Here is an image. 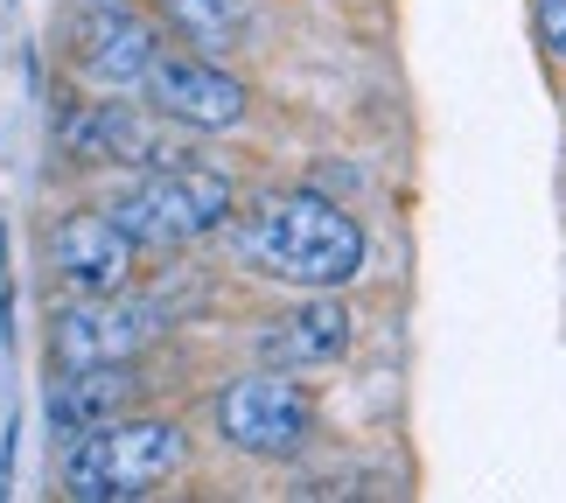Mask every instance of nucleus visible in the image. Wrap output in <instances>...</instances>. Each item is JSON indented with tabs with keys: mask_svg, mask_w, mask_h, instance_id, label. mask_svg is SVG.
<instances>
[{
	"mask_svg": "<svg viewBox=\"0 0 566 503\" xmlns=\"http://www.w3.org/2000/svg\"><path fill=\"white\" fill-rule=\"evenodd\" d=\"M532 8H538V42L566 63V0H532Z\"/></svg>",
	"mask_w": 566,
	"mask_h": 503,
	"instance_id": "nucleus-13",
	"label": "nucleus"
},
{
	"mask_svg": "<svg viewBox=\"0 0 566 503\" xmlns=\"http://www.w3.org/2000/svg\"><path fill=\"white\" fill-rule=\"evenodd\" d=\"M176 469H182V427L105 420V427H84L71 441V454H63V490L77 503H113V496H147Z\"/></svg>",
	"mask_w": 566,
	"mask_h": 503,
	"instance_id": "nucleus-2",
	"label": "nucleus"
},
{
	"mask_svg": "<svg viewBox=\"0 0 566 503\" xmlns=\"http://www.w3.org/2000/svg\"><path fill=\"white\" fill-rule=\"evenodd\" d=\"M50 266L77 294H113L134 273V238L113 224V210H71L50 231Z\"/></svg>",
	"mask_w": 566,
	"mask_h": 503,
	"instance_id": "nucleus-7",
	"label": "nucleus"
},
{
	"mask_svg": "<svg viewBox=\"0 0 566 503\" xmlns=\"http://www.w3.org/2000/svg\"><path fill=\"white\" fill-rule=\"evenodd\" d=\"M63 147H71L77 161H134V168L176 161V147L155 134V119H147L140 105H119V98H98V105H84V113L63 119Z\"/></svg>",
	"mask_w": 566,
	"mask_h": 503,
	"instance_id": "nucleus-8",
	"label": "nucleus"
},
{
	"mask_svg": "<svg viewBox=\"0 0 566 503\" xmlns=\"http://www.w3.org/2000/svg\"><path fill=\"white\" fill-rule=\"evenodd\" d=\"M224 217H231V182L217 168H189V161L155 168L147 182H134L113 203V224L134 245H196Z\"/></svg>",
	"mask_w": 566,
	"mask_h": 503,
	"instance_id": "nucleus-3",
	"label": "nucleus"
},
{
	"mask_svg": "<svg viewBox=\"0 0 566 503\" xmlns=\"http://www.w3.org/2000/svg\"><path fill=\"white\" fill-rule=\"evenodd\" d=\"M134 391H140L134 364H56L42 412H50L56 433H84V427L119 420V412L134 406Z\"/></svg>",
	"mask_w": 566,
	"mask_h": 503,
	"instance_id": "nucleus-9",
	"label": "nucleus"
},
{
	"mask_svg": "<svg viewBox=\"0 0 566 503\" xmlns=\"http://www.w3.org/2000/svg\"><path fill=\"white\" fill-rule=\"evenodd\" d=\"M161 14L182 29V42H196V56H224L245 42V8L238 0H161Z\"/></svg>",
	"mask_w": 566,
	"mask_h": 503,
	"instance_id": "nucleus-12",
	"label": "nucleus"
},
{
	"mask_svg": "<svg viewBox=\"0 0 566 503\" xmlns=\"http://www.w3.org/2000/svg\"><path fill=\"white\" fill-rule=\"evenodd\" d=\"M147 105L176 126H203V134H224V126L245 119V84L231 71H217L210 56H155L140 77Z\"/></svg>",
	"mask_w": 566,
	"mask_h": 503,
	"instance_id": "nucleus-6",
	"label": "nucleus"
},
{
	"mask_svg": "<svg viewBox=\"0 0 566 503\" xmlns=\"http://www.w3.org/2000/svg\"><path fill=\"white\" fill-rule=\"evenodd\" d=\"M259 349H266V364H273V370L336 364L343 349H350V308H343V301H308V308L280 315Z\"/></svg>",
	"mask_w": 566,
	"mask_h": 503,
	"instance_id": "nucleus-11",
	"label": "nucleus"
},
{
	"mask_svg": "<svg viewBox=\"0 0 566 503\" xmlns=\"http://www.w3.org/2000/svg\"><path fill=\"white\" fill-rule=\"evenodd\" d=\"M231 252H238V266L322 294V287L357 280L364 231L350 210L322 203V196H266L259 210H245L231 224Z\"/></svg>",
	"mask_w": 566,
	"mask_h": 503,
	"instance_id": "nucleus-1",
	"label": "nucleus"
},
{
	"mask_svg": "<svg viewBox=\"0 0 566 503\" xmlns=\"http://www.w3.org/2000/svg\"><path fill=\"white\" fill-rule=\"evenodd\" d=\"M155 56H161L155 29L126 8H92L77 21V71L98 77V84H140Z\"/></svg>",
	"mask_w": 566,
	"mask_h": 503,
	"instance_id": "nucleus-10",
	"label": "nucleus"
},
{
	"mask_svg": "<svg viewBox=\"0 0 566 503\" xmlns=\"http://www.w3.org/2000/svg\"><path fill=\"white\" fill-rule=\"evenodd\" d=\"M315 427V399L280 370H252V378H231L224 399H217V433L238 454H259V462H287V454L308 448Z\"/></svg>",
	"mask_w": 566,
	"mask_h": 503,
	"instance_id": "nucleus-4",
	"label": "nucleus"
},
{
	"mask_svg": "<svg viewBox=\"0 0 566 503\" xmlns=\"http://www.w3.org/2000/svg\"><path fill=\"white\" fill-rule=\"evenodd\" d=\"M161 336V308L155 301H134V294H84L77 308L56 315V364H134L147 343Z\"/></svg>",
	"mask_w": 566,
	"mask_h": 503,
	"instance_id": "nucleus-5",
	"label": "nucleus"
}]
</instances>
